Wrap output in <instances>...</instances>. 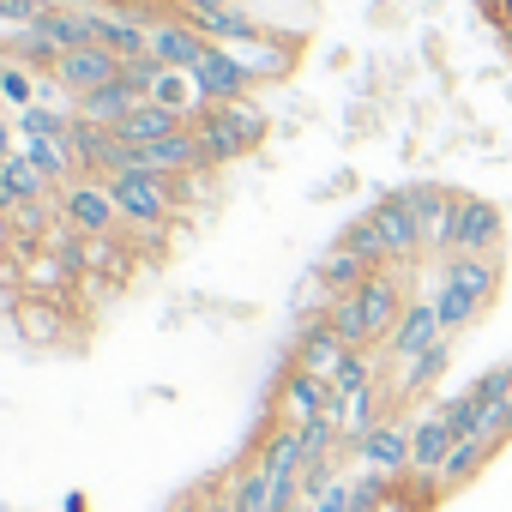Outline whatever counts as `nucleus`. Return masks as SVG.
Segmentation results:
<instances>
[{"mask_svg": "<svg viewBox=\"0 0 512 512\" xmlns=\"http://www.w3.org/2000/svg\"><path fill=\"white\" fill-rule=\"evenodd\" d=\"M404 308H410L404 272L386 266V272H374L368 284H356L350 296H338V302L326 308V320L338 326V338H344L350 350H380V344L392 338V326L404 320Z\"/></svg>", "mask_w": 512, "mask_h": 512, "instance_id": "f257e3e1", "label": "nucleus"}, {"mask_svg": "<svg viewBox=\"0 0 512 512\" xmlns=\"http://www.w3.org/2000/svg\"><path fill=\"white\" fill-rule=\"evenodd\" d=\"M494 284H500V260H476V253H452V260L434 266V284H428V302L446 326V338H458L464 326H476L494 302Z\"/></svg>", "mask_w": 512, "mask_h": 512, "instance_id": "f03ea898", "label": "nucleus"}, {"mask_svg": "<svg viewBox=\"0 0 512 512\" xmlns=\"http://www.w3.org/2000/svg\"><path fill=\"white\" fill-rule=\"evenodd\" d=\"M193 133H199V151H205V169H223V163H241L247 151H260L266 133H272V115L241 97V103H205L193 115Z\"/></svg>", "mask_w": 512, "mask_h": 512, "instance_id": "7ed1b4c3", "label": "nucleus"}, {"mask_svg": "<svg viewBox=\"0 0 512 512\" xmlns=\"http://www.w3.org/2000/svg\"><path fill=\"white\" fill-rule=\"evenodd\" d=\"M109 199H115L127 235L163 241L169 223H175V211H181V181L157 175V169H127V175H109Z\"/></svg>", "mask_w": 512, "mask_h": 512, "instance_id": "20e7f679", "label": "nucleus"}, {"mask_svg": "<svg viewBox=\"0 0 512 512\" xmlns=\"http://www.w3.org/2000/svg\"><path fill=\"white\" fill-rule=\"evenodd\" d=\"M368 223L380 229V241H386V260L404 272V266H416V260H428L422 253V229H416V211H410V193L398 187V193H380L374 205H368Z\"/></svg>", "mask_w": 512, "mask_h": 512, "instance_id": "39448f33", "label": "nucleus"}, {"mask_svg": "<svg viewBox=\"0 0 512 512\" xmlns=\"http://www.w3.org/2000/svg\"><path fill=\"white\" fill-rule=\"evenodd\" d=\"M55 211H61V223L79 229V235H115V229H121V211H115V199H109V181H97V175H79L73 187H61Z\"/></svg>", "mask_w": 512, "mask_h": 512, "instance_id": "423d86ee", "label": "nucleus"}, {"mask_svg": "<svg viewBox=\"0 0 512 512\" xmlns=\"http://www.w3.org/2000/svg\"><path fill=\"white\" fill-rule=\"evenodd\" d=\"M446 338V326H440V314H434V302L428 296H410V308H404V320L392 326V338L380 344V356H386V368L398 374L404 362H416L422 350H434Z\"/></svg>", "mask_w": 512, "mask_h": 512, "instance_id": "0eeeda50", "label": "nucleus"}, {"mask_svg": "<svg viewBox=\"0 0 512 512\" xmlns=\"http://www.w3.org/2000/svg\"><path fill=\"white\" fill-rule=\"evenodd\" d=\"M500 235H506L500 205H488V199H476V193H458L452 253H476V260H494V253H500ZM452 253H446V260H452Z\"/></svg>", "mask_w": 512, "mask_h": 512, "instance_id": "6e6552de", "label": "nucleus"}, {"mask_svg": "<svg viewBox=\"0 0 512 512\" xmlns=\"http://www.w3.org/2000/svg\"><path fill=\"white\" fill-rule=\"evenodd\" d=\"M344 356H350V344L338 338V326H332L326 314L296 326V344H290V368H302V374H314V380H326V386H332V374L344 368Z\"/></svg>", "mask_w": 512, "mask_h": 512, "instance_id": "1a4fd4ad", "label": "nucleus"}, {"mask_svg": "<svg viewBox=\"0 0 512 512\" xmlns=\"http://www.w3.org/2000/svg\"><path fill=\"white\" fill-rule=\"evenodd\" d=\"M326 410H332V386L314 380V374H302V368H284V380H278V392H272V422L308 428V422H320Z\"/></svg>", "mask_w": 512, "mask_h": 512, "instance_id": "9d476101", "label": "nucleus"}, {"mask_svg": "<svg viewBox=\"0 0 512 512\" xmlns=\"http://www.w3.org/2000/svg\"><path fill=\"white\" fill-rule=\"evenodd\" d=\"M410 193V211H416V229H422V253L428 260H446L452 253V217H458V193L422 181V187H404Z\"/></svg>", "mask_w": 512, "mask_h": 512, "instance_id": "9b49d317", "label": "nucleus"}, {"mask_svg": "<svg viewBox=\"0 0 512 512\" xmlns=\"http://www.w3.org/2000/svg\"><path fill=\"white\" fill-rule=\"evenodd\" d=\"M193 85H199V103H241V97H253V73L241 67V55L217 49V43L193 67Z\"/></svg>", "mask_w": 512, "mask_h": 512, "instance_id": "f8f14e48", "label": "nucleus"}, {"mask_svg": "<svg viewBox=\"0 0 512 512\" xmlns=\"http://www.w3.org/2000/svg\"><path fill=\"white\" fill-rule=\"evenodd\" d=\"M410 428H416V422L386 416L380 428H368V434H362L356 464H362V470H386L392 482H398V476H410Z\"/></svg>", "mask_w": 512, "mask_h": 512, "instance_id": "ddd939ff", "label": "nucleus"}, {"mask_svg": "<svg viewBox=\"0 0 512 512\" xmlns=\"http://www.w3.org/2000/svg\"><path fill=\"white\" fill-rule=\"evenodd\" d=\"M127 61L121 55H109L103 43H85V49H67L61 55V67H55V79L67 85V97H85V91H97V85H109L115 73H121Z\"/></svg>", "mask_w": 512, "mask_h": 512, "instance_id": "4468645a", "label": "nucleus"}, {"mask_svg": "<svg viewBox=\"0 0 512 512\" xmlns=\"http://www.w3.org/2000/svg\"><path fill=\"white\" fill-rule=\"evenodd\" d=\"M205 31L199 25H187V19H157L151 25V55L163 61V67H175V73H193L199 61H205Z\"/></svg>", "mask_w": 512, "mask_h": 512, "instance_id": "2eb2a0df", "label": "nucleus"}, {"mask_svg": "<svg viewBox=\"0 0 512 512\" xmlns=\"http://www.w3.org/2000/svg\"><path fill=\"white\" fill-rule=\"evenodd\" d=\"M145 103V91L127 79V67L109 79V85H97V91H85V97H73V115H85V121H103V127H121L133 109Z\"/></svg>", "mask_w": 512, "mask_h": 512, "instance_id": "dca6fc26", "label": "nucleus"}, {"mask_svg": "<svg viewBox=\"0 0 512 512\" xmlns=\"http://www.w3.org/2000/svg\"><path fill=\"white\" fill-rule=\"evenodd\" d=\"M139 169H157V175H199L205 169V151H199V133L193 127H181V133H169V139H151V145H139Z\"/></svg>", "mask_w": 512, "mask_h": 512, "instance_id": "f3484780", "label": "nucleus"}, {"mask_svg": "<svg viewBox=\"0 0 512 512\" xmlns=\"http://www.w3.org/2000/svg\"><path fill=\"white\" fill-rule=\"evenodd\" d=\"M452 446H458V428H452L440 410H428V416L410 428V470H422V476H440V464L452 458Z\"/></svg>", "mask_w": 512, "mask_h": 512, "instance_id": "a211bd4d", "label": "nucleus"}, {"mask_svg": "<svg viewBox=\"0 0 512 512\" xmlns=\"http://www.w3.org/2000/svg\"><path fill=\"white\" fill-rule=\"evenodd\" d=\"M223 500H229V512H272L278 482L266 476V464H260V458H247V464L223 482Z\"/></svg>", "mask_w": 512, "mask_h": 512, "instance_id": "6ab92c4d", "label": "nucleus"}, {"mask_svg": "<svg viewBox=\"0 0 512 512\" xmlns=\"http://www.w3.org/2000/svg\"><path fill=\"white\" fill-rule=\"evenodd\" d=\"M446 362H452V338H440L434 350H422L416 362H404V368H398V380H392V404L434 392V386H440V374H446Z\"/></svg>", "mask_w": 512, "mask_h": 512, "instance_id": "aec40b11", "label": "nucleus"}, {"mask_svg": "<svg viewBox=\"0 0 512 512\" xmlns=\"http://www.w3.org/2000/svg\"><path fill=\"white\" fill-rule=\"evenodd\" d=\"M19 332H25V350L61 344V332H67V302H49V296H25V302H19Z\"/></svg>", "mask_w": 512, "mask_h": 512, "instance_id": "412c9836", "label": "nucleus"}, {"mask_svg": "<svg viewBox=\"0 0 512 512\" xmlns=\"http://www.w3.org/2000/svg\"><path fill=\"white\" fill-rule=\"evenodd\" d=\"M19 151L49 175V187L61 193V187H73L85 169H79V157H73V139H19Z\"/></svg>", "mask_w": 512, "mask_h": 512, "instance_id": "4be33fe9", "label": "nucleus"}, {"mask_svg": "<svg viewBox=\"0 0 512 512\" xmlns=\"http://www.w3.org/2000/svg\"><path fill=\"white\" fill-rule=\"evenodd\" d=\"M7 55H13L19 67H31L37 79H55V67H61V43H55L43 25H25V31H13V37H7Z\"/></svg>", "mask_w": 512, "mask_h": 512, "instance_id": "5701e85b", "label": "nucleus"}, {"mask_svg": "<svg viewBox=\"0 0 512 512\" xmlns=\"http://www.w3.org/2000/svg\"><path fill=\"white\" fill-rule=\"evenodd\" d=\"M181 127H193V121H187V115H175V109H163V103H151V97H145V103H139V109H133V115H127V121H121V127H115V133H121V139H127V145H151V139H169V133H181Z\"/></svg>", "mask_w": 512, "mask_h": 512, "instance_id": "b1692460", "label": "nucleus"}, {"mask_svg": "<svg viewBox=\"0 0 512 512\" xmlns=\"http://www.w3.org/2000/svg\"><path fill=\"white\" fill-rule=\"evenodd\" d=\"M494 452H500V446H494L488 434H470V440H458V446H452V458L440 464V488H464L470 476H482V464H488Z\"/></svg>", "mask_w": 512, "mask_h": 512, "instance_id": "393cba45", "label": "nucleus"}, {"mask_svg": "<svg viewBox=\"0 0 512 512\" xmlns=\"http://www.w3.org/2000/svg\"><path fill=\"white\" fill-rule=\"evenodd\" d=\"M73 109H61V103H31V109H19L13 115V127H19V139H73Z\"/></svg>", "mask_w": 512, "mask_h": 512, "instance_id": "a878e982", "label": "nucleus"}, {"mask_svg": "<svg viewBox=\"0 0 512 512\" xmlns=\"http://www.w3.org/2000/svg\"><path fill=\"white\" fill-rule=\"evenodd\" d=\"M314 272H320V284H326L332 296H350L356 284H368V278H374V266H368V260H356V253H350V247H338V241H332V253H326Z\"/></svg>", "mask_w": 512, "mask_h": 512, "instance_id": "bb28decb", "label": "nucleus"}, {"mask_svg": "<svg viewBox=\"0 0 512 512\" xmlns=\"http://www.w3.org/2000/svg\"><path fill=\"white\" fill-rule=\"evenodd\" d=\"M0 175H7V187L19 193V205H49V199H61V193L49 187V175H43L25 151H13L7 163H0Z\"/></svg>", "mask_w": 512, "mask_h": 512, "instance_id": "cd10ccee", "label": "nucleus"}, {"mask_svg": "<svg viewBox=\"0 0 512 512\" xmlns=\"http://www.w3.org/2000/svg\"><path fill=\"white\" fill-rule=\"evenodd\" d=\"M235 55H241V67L253 73V85H266V79H284V73H290V61H296V49H290L284 37L247 43V49H235Z\"/></svg>", "mask_w": 512, "mask_h": 512, "instance_id": "c85d7f7f", "label": "nucleus"}, {"mask_svg": "<svg viewBox=\"0 0 512 512\" xmlns=\"http://www.w3.org/2000/svg\"><path fill=\"white\" fill-rule=\"evenodd\" d=\"M37 91H43V79H37L31 67H19L13 55H0V103L19 115V109H31V103H37Z\"/></svg>", "mask_w": 512, "mask_h": 512, "instance_id": "c756f323", "label": "nucleus"}, {"mask_svg": "<svg viewBox=\"0 0 512 512\" xmlns=\"http://www.w3.org/2000/svg\"><path fill=\"white\" fill-rule=\"evenodd\" d=\"M37 19H43L37 0H0V25H7V31H25V25H37Z\"/></svg>", "mask_w": 512, "mask_h": 512, "instance_id": "7c9ffc66", "label": "nucleus"}, {"mask_svg": "<svg viewBox=\"0 0 512 512\" xmlns=\"http://www.w3.org/2000/svg\"><path fill=\"white\" fill-rule=\"evenodd\" d=\"M482 434H488L494 446H500V440H512V392H506V398H500V404L488 410V422H482Z\"/></svg>", "mask_w": 512, "mask_h": 512, "instance_id": "2f4dec72", "label": "nucleus"}, {"mask_svg": "<svg viewBox=\"0 0 512 512\" xmlns=\"http://www.w3.org/2000/svg\"><path fill=\"white\" fill-rule=\"evenodd\" d=\"M482 13H488V19H494L506 37H512V0H482Z\"/></svg>", "mask_w": 512, "mask_h": 512, "instance_id": "473e14b6", "label": "nucleus"}, {"mask_svg": "<svg viewBox=\"0 0 512 512\" xmlns=\"http://www.w3.org/2000/svg\"><path fill=\"white\" fill-rule=\"evenodd\" d=\"M19 151V127H13V115H0V163H7Z\"/></svg>", "mask_w": 512, "mask_h": 512, "instance_id": "72a5a7b5", "label": "nucleus"}, {"mask_svg": "<svg viewBox=\"0 0 512 512\" xmlns=\"http://www.w3.org/2000/svg\"><path fill=\"white\" fill-rule=\"evenodd\" d=\"M13 211H19V193L7 187V175H0V217H13Z\"/></svg>", "mask_w": 512, "mask_h": 512, "instance_id": "f704fd0d", "label": "nucleus"}, {"mask_svg": "<svg viewBox=\"0 0 512 512\" xmlns=\"http://www.w3.org/2000/svg\"><path fill=\"white\" fill-rule=\"evenodd\" d=\"M67 512H91V494H67Z\"/></svg>", "mask_w": 512, "mask_h": 512, "instance_id": "c9c22d12", "label": "nucleus"}, {"mask_svg": "<svg viewBox=\"0 0 512 512\" xmlns=\"http://www.w3.org/2000/svg\"><path fill=\"white\" fill-rule=\"evenodd\" d=\"M217 7H241V0H217Z\"/></svg>", "mask_w": 512, "mask_h": 512, "instance_id": "e433bc0d", "label": "nucleus"}]
</instances>
